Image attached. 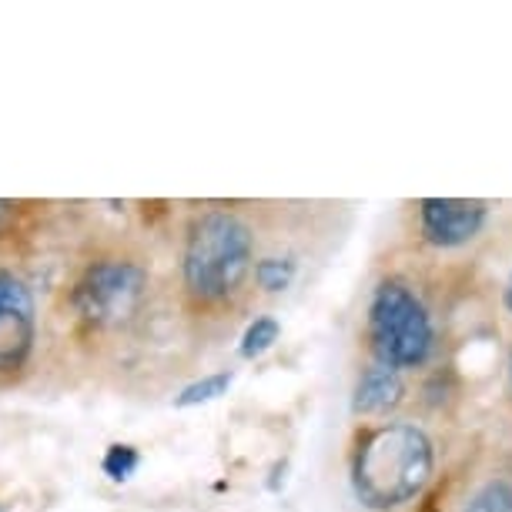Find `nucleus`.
I'll list each match as a JSON object with an SVG mask.
<instances>
[{
  "mask_svg": "<svg viewBox=\"0 0 512 512\" xmlns=\"http://www.w3.org/2000/svg\"><path fill=\"white\" fill-rule=\"evenodd\" d=\"M278 338H282V322H278L275 315H258V318H251L248 328L241 332L238 355L255 362V359H262L268 349H275Z\"/></svg>",
  "mask_w": 512,
  "mask_h": 512,
  "instance_id": "9",
  "label": "nucleus"
},
{
  "mask_svg": "<svg viewBox=\"0 0 512 512\" xmlns=\"http://www.w3.org/2000/svg\"><path fill=\"white\" fill-rule=\"evenodd\" d=\"M365 332H369L375 362L395 372L422 369L436 345V325H432L429 308L399 278H385L375 285Z\"/></svg>",
  "mask_w": 512,
  "mask_h": 512,
  "instance_id": "4",
  "label": "nucleus"
},
{
  "mask_svg": "<svg viewBox=\"0 0 512 512\" xmlns=\"http://www.w3.org/2000/svg\"><path fill=\"white\" fill-rule=\"evenodd\" d=\"M14 218H17V205H14V201H0V235H4V231L14 225Z\"/></svg>",
  "mask_w": 512,
  "mask_h": 512,
  "instance_id": "13",
  "label": "nucleus"
},
{
  "mask_svg": "<svg viewBox=\"0 0 512 512\" xmlns=\"http://www.w3.org/2000/svg\"><path fill=\"white\" fill-rule=\"evenodd\" d=\"M231 382H235V372H228V369L211 372V375H205V379H195L175 395V409H198V405L215 402L231 389Z\"/></svg>",
  "mask_w": 512,
  "mask_h": 512,
  "instance_id": "10",
  "label": "nucleus"
},
{
  "mask_svg": "<svg viewBox=\"0 0 512 512\" xmlns=\"http://www.w3.org/2000/svg\"><path fill=\"white\" fill-rule=\"evenodd\" d=\"M154 275L141 251L101 248L67 285V315L84 342H111L134 332L151 305Z\"/></svg>",
  "mask_w": 512,
  "mask_h": 512,
  "instance_id": "2",
  "label": "nucleus"
},
{
  "mask_svg": "<svg viewBox=\"0 0 512 512\" xmlns=\"http://www.w3.org/2000/svg\"><path fill=\"white\" fill-rule=\"evenodd\" d=\"M402 399H405L402 372H395L382 362H372V365H365L359 382H355L352 412L362 415V419H382V415L399 409Z\"/></svg>",
  "mask_w": 512,
  "mask_h": 512,
  "instance_id": "7",
  "label": "nucleus"
},
{
  "mask_svg": "<svg viewBox=\"0 0 512 512\" xmlns=\"http://www.w3.org/2000/svg\"><path fill=\"white\" fill-rule=\"evenodd\" d=\"M138 466H141V452L134 446H121V442L111 446L101 459V472L111 482H128L134 472H138Z\"/></svg>",
  "mask_w": 512,
  "mask_h": 512,
  "instance_id": "12",
  "label": "nucleus"
},
{
  "mask_svg": "<svg viewBox=\"0 0 512 512\" xmlns=\"http://www.w3.org/2000/svg\"><path fill=\"white\" fill-rule=\"evenodd\" d=\"M489 221V205L476 198H422L419 235L432 248H462L482 235Z\"/></svg>",
  "mask_w": 512,
  "mask_h": 512,
  "instance_id": "6",
  "label": "nucleus"
},
{
  "mask_svg": "<svg viewBox=\"0 0 512 512\" xmlns=\"http://www.w3.org/2000/svg\"><path fill=\"white\" fill-rule=\"evenodd\" d=\"M255 268V231L238 211L208 208L188 221L181 241V302L191 315L231 312Z\"/></svg>",
  "mask_w": 512,
  "mask_h": 512,
  "instance_id": "1",
  "label": "nucleus"
},
{
  "mask_svg": "<svg viewBox=\"0 0 512 512\" xmlns=\"http://www.w3.org/2000/svg\"><path fill=\"white\" fill-rule=\"evenodd\" d=\"M462 512H512V482L509 479L486 482Z\"/></svg>",
  "mask_w": 512,
  "mask_h": 512,
  "instance_id": "11",
  "label": "nucleus"
},
{
  "mask_svg": "<svg viewBox=\"0 0 512 512\" xmlns=\"http://www.w3.org/2000/svg\"><path fill=\"white\" fill-rule=\"evenodd\" d=\"M298 275V262L292 255H265V258H255V268H251V278L255 285L262 288L265 295H282L292 288Z\"/></svg>",
  "mask_w": 512,
  "mask_h": 512,
  "instance_id": "8",
  "label": "nucleus"
},
{
  "mask_svg": "<svg viewBox=\"0 0 512 512\" xmlns=\"http://www.w3.org/2000/svg\"><path fill=\"white\" fill-rule=\"evenodd\" d=\"M502 305H506V312L512 315V272H509V282H506V292H502Z\"/></svg>",
  "mask_w": 512,
  "mask_h": 512,
  "instance_id": "14",
  "label": "nucleus"
},
{
  "mask_svg": "<svg viewBox=\"0 0 512 512\" xmlns=\"http://www.w3.org/2000/svg\"><path fill=\"white\" fill-rule=\"evenodd\" d=\"M509 379H512V352H509Z\"/></svg>",
  "mask_w": 512,
  "mask_h": 512,
  "instance_id": "15",
  "label": "nucleus"
},
{
  "mask_svg": "<svg viewBox=\"0 0 512 512\" xmlns=\"http://www.w3.org/2000/svg\"><path fill=\"white\" fill-rule=\"evenodd\" d=\"M436 476V442L415 422H382L352 452V492L365 509L409 506Z\"/></svg>",
  "mask_w": 512,
  "mask_h": 512,
  "instance_id": "3",
  "label": "nucleus"
},
{
  "mask_svg": "<svg viewBox=\"0 0 512 512\" xmlns=\"http://www.w3.org/2000/svg\"><path fill=\"white\" fill-rule=\"evenodd\" d=\"M41 342V312L31 282L11 265H0V389L17 385Z\"/></svg>",
  "mask_w": 512,
  "mask_h": 512,
  "instance_id": "5",
  "label": "nucleus"
}]
</instances>
